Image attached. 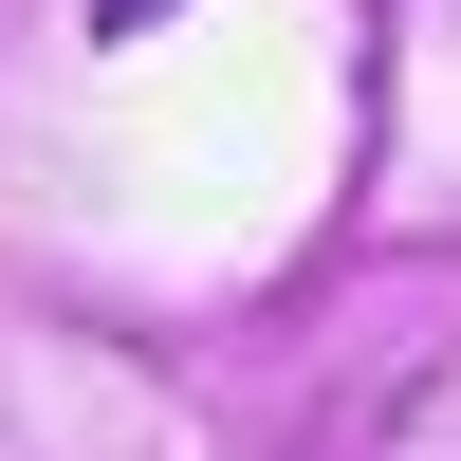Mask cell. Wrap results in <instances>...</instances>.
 <instances>
[{
  "mask_svg": "<svg viewBox=\"0 0 461 461\" xmlns=\"http://www.w3.org/2000/svg\"><path fill=\"white\" fill-rule=\"evenodd\" d=\"M148 19H167V0H93V37H148Z\"/></svg>",
  "mask_w": 461,
  "mask_h": 461,
  "instance_id": "1",
  "label": "cell"
}]
</instances>
